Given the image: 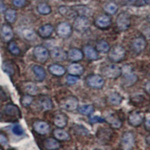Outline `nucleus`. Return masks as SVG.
<instances>
[{
  "label": "nucleus",
  "mask_w": 150,
  "mask_h": 150,
  "mask_svg": "<svg viewBox=\"0 0 150 150\" xmlns=\"http://www.w3.org/2000/svg\"><path fill=\"white\" fill-rule=\"evenodd\" d=\"M6 11V7H5V4L3 3L2 1L0 0V13H3Z\"/></svg>",
  "instance_id": "50"
},
{
  "label": "nucleus",
  "mask_w": 150,
  "mask_h": 150,
  "mask_svg": "<svg viewBox=\"0 0 150 150\" xmlns=\"http://www.w3.org/2000/svg\"><path fill=\"white\" fill-rule=\"evenodd\" d=\"M131 16L127 12H122L116 18V26L120 31H126L131 26Z\"/></svg>",
  "instance_id": "5"
},
{
  "label": "nucleus",
  "mask_w": 150,
  "mask_h": 150,
  "mask_svg": "<svg viewBox=\"0 0 150 150\" xmlns=\"http://www.w3.org/2000/svg\"><path fill=\"white\" fill-rule=\"evenodd\" d=\"M74 11L77 12V16H83V17H88L89 16H91L92 14V10L87 6H84V5H77V6H74L72 7Z\"/></svg>",
  "instance_id": "32"
},
{
  "label": "nucleus",
  "mask_w": 150,
  "mask_h": 150,
  "mask_svg": "<svg viewBox=\"0 0 150 150\" xmlns=\"http://www.w3.org/2000/svg\"><path fill=\"white\" fill-rule=\"evenodd\" d=\"M38 103H39L41 108L45 111L50 110L53 109V101H52L51 98H50L48 96H46V95L41 96V97L39 98Z\"/></svg>",
  "instance_id": "26"
},
{
  "label": "nucleus",
  "mask_w": 150,
  "mask_h": 150,
  "mask_svg": "<svg viewBox=\"0 0 150 150\" xmlns=\"http://www.w3.org/2000/svg\"><path fill=\"white\" fill-rule=\"evenodd\" d=\"M8 140L7 137L3 134H0V144L2 146H6L8 145Z\"/></svg>",
  "instance_id": "48"
},
{
  "label": "nucleus",
  "mask_w": 150,
  "mask_h": 150,
  "mask_svg": "<svg viewBox=\"0 0 150 150\" xmlns=\"http://www.w3.org/2000/svg\"><path fill=\"white\" fill-rule=\"evenodd\" d=\"M83 58L82 50L77 48H72L67 53V59L71 62H79Z\"/></svg>",
  "instance_id": "23"
},
{
  "label": "nucleus",
  "mask_w": 150,
  "mask_h": 150,
  "mask_svg": "<svg viewBox=\"0 0 150 150\" xmlns=\"http://www.w3.org/2000/svg\"><path fill=\"white\" fill-rule=\"evenodd\" d=\"M71 130H73L74 133L77 135H82V136H87L89 134V131L85 127L80 125H74L72 127Z\"/></svg>",
  "instance_id": "40"
},
{
  "label": "nucleus",
  "mask_w": 150,
  "mask_h": 150,
  "mask_svg": "<svg viewBox=\"0 0 150 150\" xmlns=\"http://www.w3.org/2000/svg\"><path fill=\"white\" fill-rule=\"evenodd\" d=\"M49 72L56 77H62L65 74V68L59 64H51L48 67Z\"/></svg>",
  "instance_id": "27"
},
{
  "label": "nucleus",
  "mask_w": 150,
  "mask_h": 150,
  "mask_svg": "<svg viewBox=\"0 0 150 150\" xmlns=\"http://www.w3.org/2000/svg\"><path fill=\"white\" fill-rule=\"evenodd\" d=\"M26 2H27L26 0H12L13 5H14V7L18 8H21L26 6Z\"/></svg>",
  "instance_id": "46"
},
{
  "label": "nucleus",
  "mask_w": 150,
  "mask_h": 150,
  "mask_svg": "<svg viewBox=\"0 0 150 150\" xmlns=\"http://www.w3.org/2000/svg\"><path fill=\"white\" fill-rule=\"evenodd\" d=\"M2 40L5 42H10L14 37V32L9 24H3L0 30Z\"/></svg>",
  "instance_id": "16"
},
{
  "label": "nucleus",
  "mask_w": 150,
  "mask_h": 150,
  "mask_svg": "<svg viewBox=\"0 0 150 150\" xmlns=\"http://www.w3.org/2000/svg\"><path fill=\"white\" fill-rule=\"evenodd\" d=\"M77 110L80 114L84 115V116H91L95 111V108L92 104L89 105H82L78 107Z\"/></svg>",
  "instance_id": "38"
},
{
  "label": "nucleus",
  "mask_w": 150,
  "mask_h": 150,
  "mask_svg": "<svg viewBox=\"0 0 150 150\" xmlns=\"http://www.w3.org/2000/svg\"><path fill=\"white\" fill-rule=\"evenodd\" d=\"M4 112L5 115L8 116H13V117L20 118L21 116V110L17 105L14 104H8L5 106L4 108Z\"/></svg>",
  "instance_id": "22"
},
{
  "label": "nucleus",
  "mask_w": 150,
  "mask_h": 150,
  "mask_svg": "<svg viewBox=\"0 0 150 150\" xmlns=\"http://www.w3.org/2000/svg\"><path fill=\"white\" fill-rule=\"evenodd\" d=\"M33 130L40 135H45L50 131V126L45 121H35L33 125Z\"/></svg>",
  "instance_id": "13"
},
{
  "label": "nucleus",
  "mask_w": 150,
  "mask_h": 150,
  "mask_svg": "<svg viewBox=\"0 0 150 150\" xmlns=\"http://www.w3.org/2000/svg\"><path fill=\"white\" fill-rule=\"evenodd\" d=\"M33 71L35 75L36 78L38 81H43L46 78L47 73L45 71V68H42L41 65H35L33 67Z\"/></svg>",
  "instance_id": "30"
},
{
  "label": "nucleus",
  "mask_w": 150,
  "mask_h": 150,
  "mask_svg": "<svg viewBox=\"0 0 150 150\" xmlns=\"http://www.w3.org/2000/svg\"><path fill=\"white\" fill-rule=\"evenodd\" d=\"M59 12L62 16H63L67 19H69V20L76 18L77 17V12L75 11L73 8L69 7V6H65V5L60 6L59 8Z\"/></svg>",
  "instance_id": "19"
},
{
  "label": "nucleus",
  "mask_w": 150,
  "mask_h": 150,
  "mask_svg": "<svg viewBox=\"0 0 150 150\" xmlns=\"http://www.w3.org/2000/svg\"><path fill=\"white\" fill-rule=\"evenodd\" d=\"M145 114L141 111L135 110L132 111L129 114L128 118V122L129 125L132 127L140 126L145 120Z\"/></svg>",
  "instance_id": "6"
},
{
  "label": "nucleus",
  "mask_w": 150,
  "mask_h": 150,
  "mask_svg": "<svg viewBox=\"0 0 150 150\" xmlns=\"http://www.w3.org/2000/svg\"><path fill=\"white\" fill-rule=\"evenodd\" d=\"M0 150H3V149H2V147H1V146H0Z\"/></svg>",
  "instance_id": "53"
},
{
  "label": "nucleus",
  "mask_w": 150,
  "mask_h": 150,
  "mask_svg": "<svg viewBox=\"0 0 150 150\" xmlns=\"http://www.w3.org/2000/svg\"><path fill=\"white\" fill-rule=\"evenodd\" d=\"M125 56H126V51L121 45H115L112 47L111 49H110L109 54H108L110 59L114 63L122 61L125 58Z\"/></svg>",
  "instance_id": "1"
},
{
  "label": "nucleus",
  "mask_w": 150,
  "mask_h": 150,
  "mask_svg": "<svg viewBox=\"0 0 150 150\" xmlns=\"http://www.w3.org/2000/svg\"><path fill=\"white\" fill-rule=\"evenodd\" d=\"M104 119L98 116H90L89 117V122L91 124H96V123L104 122Z\"/></svg>",
  "instance_id": "44"
},
{
  "label": "nucleus",
  "mask_w": 150,
  "mask_h": 150,
  "mask_svg": "<svg viewBox=\"0 0 150 150\" xmlns=\"http://www.w3.org/2000/svg\"><path fill=\"white\" fill-rule=\"evenodd\" d=\"M52 59L56 62H62L67 59V53L62 48L56 47L49 53Z\"/></svg>",
  "instance_id": "14"
},
{
  "label": "nucleus",
  "mask_w": 150,
  "mask_h": 150,
  "mask_svg": "<svg viewBox=\"0 0 150 150\" xmlns=\"http://www.w3.org/2000/svg\"><path fill=\"white\" fill-rule=\"evenodd\" d=\"M33 101H34V98L33 96H30V95H25L23 96L21 99V103L23 107L25 108H28L31 104H33Z\"/></svg>",
  "instance_id": "43"
},
{
  "label": "nucleus",
  "mask_w": 150,
  "mask_h": 150,
  "mask_svg": "<svg viewBox=\"0 0 150 150\" xmlns=\"http://www.w3.org/2000/svg\"><path fill=\"white\" fill-rule=\"evenodd\" d=\"M53 136L59 141H67L71 139L70 134L62 128H56L53 131Z\"/></svg>",
  "instance_id": "28"
},
{
  "label": "nucleus",
  "mask_w": 150,
  "mask_h": 150,
  "mask_svg": "<svg viewBox=\"0 0 150 150\" xmlns=\"http://www.w3.org/2000/svg\"><path fill=\"white\" fill-rule=\"evenodd\" d=\"M53 31H54V28L51 24H45L38 29V34L42 38H48L52 35Z\"/></svg>",
  "instance_id": "24"
},
{
  "label": "nucleus",
  "mask_w": 150,
  "mask_h": 150,
  "mask_svg": "<svg viewBox=\"0 0 150 150\" xmlns=\"http://www.w3.org/2000/svg\"><path fill=\"white\" fill-rule=\"evenodd\" d=\"M94 150H100V149H94Z\"/></svg>",
  "instance_id": "54"
},
{
  "label": "nucleus",
  "mask_w": 150,
  "mask_h": 150,
  "mask_svg": "<svg viewBox=\"0 0 150 150\" xmlns=\"http://www.w3.org/2000/svg\"><path fill=\"white\" fill-rule=\"evenodd\" d=\"M119 7L115 2H109L104 6V10L108 14H115L118 11Z\"/></svg>",
  "instance_id": "41"
},
{
  "label": "nucleus",
  "mask_w": 150,
  "mask_h": 150,
  "mask_svg": "<svg viewBox=\"0 0 150 150\" xmlns=\"http://www.w3.org/2000/svg\"><path fill=\"white\" fill-rule=\"evenodd\" d=\"M102 74L107 78L115 80L122 75V68L115 64H110L103 68Z\"/></svg>",
  "instance_id": "4"
},
{
  "label": "nucleus",
  "mask_w": 150,
  "mask_h": 150,
  "mask_svg": "<svg viewBox=\"0 0 150 150\" xmlns=\"http://www.w3.org/2000/svg\"><path fill=\"white\" fill-rule=\"evenodd\" d=\"M149 82H147L146 83V86H145V89L146 90V92L147 93H149Z\"/></svg>",
  "instance_id": "51"
},
{
  "label": "nucleus",
  "mask_w": 150,
  "mask_h": 150,
  "mask_svg": "<svg viewBox=\"0 0 150 150\" xmlns=\"http://www.w3.org/2000/svg\"><path fill=\"white\" fill-rule=\"evenodd\" d=\"M24 90H25L27 95H30V96H33L38 93V88L34 83L28 82L26 83L25 85H24Z\"/></svg>",
  "instance_id": "39"
},
{
  "label": "nucleus",
  "mask_w": 150,
  "mask_h": 150,
  "mask_svg": "<svg viewBox=\"0 0 150 150\" xmlns=\"http://www.w3.org/2000/svg\"><path fill=\"white\" fill-rule=\"evenodd\" d=\"M78 80V77H75V76H72V75H68L66 77V83L68 85L71 86L75 83H77Z\"/></svg>",
  "instance_id": "47"
},
{
  "label": "nucleus",
  "mask_w": 150,
  "mask_h": 150,
  "mask_svg": "<svg viewBox=\"0 0 150 150\" xmlns=\"http://www.w3.org/2000/svg\"><path fill=\"white\" fill-rule=\"evenodd\" d=\"M149 117H146L145 118V120H144V125H145V128L147 131H149V128H150V125H149Z\"/></svg>",
  "instance_id": "49"
},
{
  "label": "nucleus",
  "mask_w": 150,
  "mask_h": 150,
  "mask_svg": "<svg viewBox=\"0 0 150 150\" xmlns=\"http://www.w3.org/2000/svg\"><path fill=\"white\" fill-rule=\"evenodd\" d=\"M112 21L108 14H101L98 16L95 21V25L101 29H106L110 26Z\"/></svg>",
  "instance_id": "15"
},
{
  "label": "nucleus",
  "mask_w": 150,
  "mask_h": 150,
  "mask_svg": "<svg viewBox=\"0 0 150 150\" xmlns=\"http://www.w3.org/2000/svg\"><path fill=\"white\" fill-rule=\"evenodd\" d=\"M22 35L26 40L29 41H34L37 38L36 33L33 29L29 28H25L22 30Z\"/></svg>",
  "instance_id": "34"
},
{
  "label": "nucleus",
  "mask_w": 150,
  "mask_h": 150,
  "mask_svg": "<svg viewBox=\"0 0 150 150\" xmlns=\"http://www.w3.org/2000/svg\"><path fill=\"white\" fill-rule=\"evenodd\" d=\"M33 56L35 59L40 63H45L49 58V52L45 47L38 45L33 50Z\"/></svg>",
  "instance_id": "10"
},
{
  "label": "nucleus",
  "mask_w": 150,
  "mask_h": 150,
  "mask_svg": "<svg viewBox=\"0 0 150 150\" xmlns=\"http://www.w3.org/2000/svg\"><path fill=\"white\" fill-rule=\"evenodd\" d=\"M37 11L41 15H47L51 13V7L46 2H41L38 5Z\"/></svg>",
  "instance_id": "37"
},
{
  "label": "nucleus",
  "mask_w": 150,
  "mask_h": 150,
  "mask_svg": "<svg viewBox=\"0 0 150 150\" xmlns=\"http://www.w3.org/2000/svg\"><path fill=\"white\" fill-rule=\"evenodd\" d=\"M74 28L79 33H84L90 28L89 18L83 16H77L74 21Z\"/></svg>",
  "instance_id": "7"
},
{
  "label": "nucleus",
  "mask_w": 150,
  "mask_h": 150,
  "mask_svg": "<svg viewBox=\"0 0 150 150\" xmlns=\"http://www.w3.org/2000/svg\"><path fill=\"white\" fill-rule=\"evenodd\" d=\"M112 131L108 128H99L97 132V136L100 140H109L112 137Z\"/></svg>",
  "instance_id": "31"
},
{
  "label": "nucleus",
  "mask_w": 150,
  "mask_h": 150,
  "mask_svg": "<svg viewBox=\"0 0 150 150\" xmlns=\"http://www.w3.org/2000/svg\"><path fill=\"white\" fill-rule=\"evenodd\" d=\"M56 33L62 38H68L72 33V27L67 22H62L56 27Z\"/></svg>",
  "instance_id": "11"
},
{
  "label": "nucleus",
  "mask_w": 150,
  "mask_h": 150,
  "mask_svg": "<svg viewBox=\"0 0 150 150\" xmlns=\"http://www.w3.org/2000/svg\"><path fill=\"white\" fill-rule=\"evenodd\" d=\"M128 1H130V2H137V0H128Z\"/></svg>",
  "instance_id": "52"
},
{
  "label": "nucleus",
  "mask_w": 150,
  "mask_h": 150,
  "mask_svg": "<svg viewBox=\"0 0 150 150\" xmlns=\"http://www.w3.org/2000/svg\"><path fill=\"white\" fill-rule=\"evenodd\" d=\"M68 117L64 112H57L53 119V123L59 128H65L68 124Z\"/></svg>",
  "instance_id": "20"
},
{
  "label": "nucleus",
  "mask_w": 150,
  "mask_h": 150,
  "mask_svg": "<svg viewBox=\"0 0 150 150\" xmlns=\"http://www.w3.org/2000/svg\"><path fill=\"white\" fill-rule=\"evenodd\" d=\"M123 101L122 96L118 92H112L108 96V101L110 104L113 106L120 105Z\"/></svg>",
  "instance_id": "29"
},
{
  "label": "nucleus",
  "mask_w": 150,
  "mask_h": 150,
  "mask_svg": "<svg viewBox=\"0 0 150 150\" xmlns=\"http://www.w3.org/2000/svg\"><path fill=\"white\" fill-rule=\"evenodd\" d=\"M135 144V137L132 131L124 132L120 140V148L122 150H132Z\"/></svg>",
  "instance_id": "2"
},
{
  "label": "nucleus",
  "mask_w": 150,
  "mask_h": 150,
  "mask_svg": "<svg viewBox=\"0 0 150 150\" xmlns=\"http://www.w3.org/2000/svg\"><path fill=\"white\" fill-rule=\"evenodd\" d=\"M122 74L124 77V84L125 86H132L138 80V77L132 72L131 68H128V65H125L122 68Z\"/></svg>",
  "instance_id": "3"
},
{
  "label": "nucleus",
  "mask_w": 150,
  "mask_h": 150,
  "mask_svg": "<svg viewBox=\"0 0 150 150\" xmlns=\"http://www.w3.org/2000/svg\"><path fill=\"white\" fill-rule=\"evenodd\" d=\"M104 119V121L107 122L110 125L111 128H114V129H119L122 126V121L115 115L109 114L106 116V117Z\"/></svg>",
  "instance_id": "21"
},
{
  "label": "nucleus",
  "mask_w": 150,
  "mask_h": 150,
  "mask_svg": "<svg viewBox=\"0 0 150 150\" xmlns=\"http://www.w3.org/2000/svg\"><path fill=\"white\" fill-rule=\"evenodd\" d=\"M44 146L47 150H58L61 147L59 141L53 137H49L43 142Z\"/></svg>",
  "instance_id": "25"
},
{
  "label": "nucleus",
  "mask_w": 150,
  "mask_h": 150,
  "mask_svg": "<svg viewBox=\"0 0 150 150\" xmlns=\"http://www.w3.org/2000/svg\"><path fill=\"white\" fill-rule=\"evenodd\" d=\"M2 69L9 77H12L15 73V68L11 61H5L2 65Z\"/></svg>",
  "instance_id": "35"
},
{
  "label": "nucleus",
  "mask_w": 150,
  "mask_h": 150,
  "mask_svg": "<svg viewBox=\"0 0 150 150\" xmlns=\"http://www.w3.org/2000/svg\"><path fill=\"white\" fill-rule=\"evenodd\" d=\"M12 131L17 136H21L24 134V130L23 129L22 127L19 125H15L13 128H12Z\"/></svg>",
  "instance_id": "45"
},
{
  "label": "nucleus",
  "mask_w": 150,
  "mask_h": 150,
  "mask_svg": "<svg viewBox=\"0 0 150 150\" xmlns=\"http://www.w3.org/2000/svg\"><path fill=\"white\" fill-rule=\"evenodd\" d=\"M5 18L8 23L13 24L17 21V11L13 8H8L5 11Z\"/></svg>",
  "instance_id": "36"
},
{
  "label": "nucleus",
  "mask_w": 150,
  "mask_h": 150,
  "mask_svg": "<svg viewBox=\"0 0 150 150\" xmlns=\"http://www.w3.org/2000/svg\"><path fill=\"white\" fill-rule=\"evenodd\" d=\"M95 49L96 50L98 53H107L109 52L110 47V45L108 41H104V40H100L96 44Z\"/></svg>",
  "instance_id": "33"
},
{
  "label": "nucleus",
  "mask_w": 150,
  "mask_h": 150,
  "mask_svg": "<svg viewBox=\"0 0 150 150\" xmlns=\"http://www.w3.org/2000/svg\"><path fill=\"white\" fill-rule=\"evenodd\" d=\"M59 105L62 109L66 110L67 111H74L78 108L79 101L75 96H71L63 99Z\"/></svg>",
  "instance_id": "9"
},
{
  "label": "nucleus",
  "mask_w": 150,
  "mask_h": 150,
  "mask_svg": "<svg viewBox=\"0 0 150 150\" xmlns=\"http://www.w3.org/2000/svg\"><path fill=\"white\" fill-rule=\"evenodd\" d=\"M83 56H85L88 59L91 61L98 60L100 58L98 53L96 51V50L90 45H86L83 47Z\"/></svg>",
  "instance_id": "17"
},
{
  "label": "nucleus",
  "mask_w": 150,
  "mask_h": 150,
  "mask_svg": "<svg viewBox=\"0 0 150 150\" xmlns=\"http://www.w3.org/2000/svg\"><path fill=\"white\" fill-rule=\"evenodd\" d=\"M87 85L91 88L96 89H102L104 86L105 81L102 76L99 74H91L89 75L86 79Z\"/></svg>",
  "instance_id": "8"
},
{
  "label": "nucleus",
  "mask_w": 150,
  "mask_h": 150,
  "mask_svg": "<svg viewBox=\"0 0 150 150\" xmlns=\"http://www.w3.org/2000/svg\"><path fill=\"white\" fill-rule=\"evenodd\" d=\"M67 71H68L69 75L79 77L83 74L84 68L81 64L78 63V62H73L68 65Z\"/></svg>",
  "instance_id": "18"
},
{
  "label": "nucleus",
  "mask_w": 150,
  "mask_h": 150,
  "mask_svg": "<svg viewBox=\"0 0 150 150\" xmlns=\"http://www.w3.org/2000/svg\"><path fill=\"white\" fill-rule=\"evenodd\" d=\"M146 46V40L145 39V38L142 37V36L134 38L131 42V47L136 53H140L144 51Z\"/></svg>",
  "instance_id": "12"
},
{
  "label": "nucleus",
  "mask_w": 150,
  "mask_h": 150,
  "mask_svg": "<svg viewBox=\"0 0 150 150\" xmlns=\"http://www.w3.org/2000/svg\"><path fill=\"white\" fill-rule=\"evenodd\" d=\"M8 51L14 56H19L21 54V49L19 48V47L14 41L9 42L8 45Z\"/></svg>",
  "instance_id": "42"
}]
</instances>
